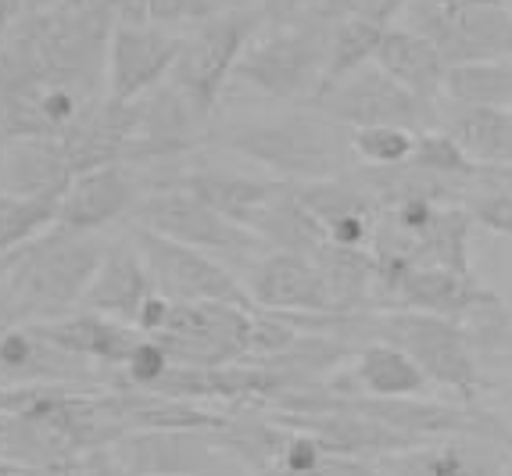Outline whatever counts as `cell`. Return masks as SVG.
<instances>
[{"mask_svg":"<svg viewBox=\"0 0 512 476\" xmlns=\"http://www.w3.org/2000/svg\"><path fill=\"white\" fill-rule=\"evenodd\" d=\"M208 144L276 172L280 183L341 179L355 169L348 129L316 108H291L269 119L230 122L208 133Z\"/></svg>","mask_w":512,"mask_h":476,"instance_id":"obj_1","label":"cell"},{"mask_svg":"<svg viewBox=\"0 0 512 476\" xmlns=\"http://www.w3.org/2000/svg\"><path fill=\"white\" fill-rule=\"evenodd\" d=\"M502 305L505 301L495 290L473 280V272L430 269V265H412V269L398 272L376 294V308H409V312L441 315L452 323H462L470 315H487Z\"/></svg>","mask_w":512,"mask_h":476,"instance_id":"obj_11","label":"cell"},{"mask_svg":"<svg viewBox=\"0 0 512 476\" xmlns=\"http://www.w3.org/2000/svg\"><path fill=\"white\" fill-rule=\"evenodd\" d=\"M133 219H137L133 226L162 233V237L194 247V251L219 258V262L222 258H233V262L248 265V269L269 251L251 230H244V226H237L233 219L219 215L215 208H208L205 201H197V197L183 194V190H172V187L147 190L137 208H133Z\"/></svg>","mask_w":512,"mask_h":476,"instance_id":"obj_7","label":"cell"},{"mask_svg":"<svg viewBox=\"0 0 512 476\" xmlns=\"http://www.w3.org/2000/svg\"><path fill=\"white\" fill-rule=\"evenodd\" d=\"M326 36H330V22H319V18L273 26L269 33H258L251 40L233 79L291 108L316 104L326 72Z\"/></svg>","mask_w":512,"mask_h":476,"instance_id":"obj_4","label":"cell"},{"mask_svg":"<svg viewBox=\"0 0 512 476\" xmlns=\"http://www.w3.org/2000/svg\"><path fill=\"white\" fill-rule=\"evenodd\" d=\"M230 11L226 0H147V22L151 26H201L208 18Z\"/></svg>","mask_w":512,"mask_h":476,"instance_id":"obj_32","label":"cell"},{"mask_svg":"<svg viewBox=\"0 0 512 476\" xmlns=\"http://www.w3.org/2000/svg\"><path fill=\"white\" fill-rule=\"evenodd\" d=\"M69 154L51 136H11L0 144V194L61 197L72 183Z\"/></svg>","mask_w":512,"mask_h":476,"instance_id":"obj_18","label":"cell"},{"mask_svg":"<svg viewBox=\"0 0 512 476\" xmlns=\"http://www.w3.org/2000/svg\"><path fill=\"white\" fill-rule=\"evenodd\" d=\"M312 108L323 111L326 119H333L344 129L398 126L409 129V133H427V129L437 126V104L412 97L376 61L344 76L341 83L326 86Z\"/></svg>","mask_w":512,"mask_h":476,"instance_id":"obj_9","label":"cell"},{"mask_svg":"<svg viewBox=\"0 0 512 476\" xmlns=\"http://www.w3.org/2000/svg\"><path fill=\"white\" fill-rule=\"evenodd\" d=\"M505 8H509V11H512V0H505Z\"/></svg>","mask_w":512,"mask_h":476,"instance_id":"obj_44","label":"cell"},{"mask_svg":"<svg viewBox=\"0 0 512 476\" xmlns=\"http://www.w3.org/2000/svg\"><path fill=\"white\" fill-rule=\"evenodd\" d=\"M251 233L269 251H287V255L312 258L326 244V230L308 215V208L298 201L291 183H280V190L262 204V212L251 222Z\"/></svg>","mask_w":512,"mask_h":476,"instance_id":"obj_24","label":"cell"},{"mask_svg":"<svg viewBox=\"0 0 512 476\" xmlns=\"http://www.w3.org/2000/svg\"><path fill=\"white\" fill-rule=\"evenodd\" d=\"M402 26L427 36L448 68L473 61L512 58V11L495 4H452V0H409Z\"/></svg>","mask_w":512,"mask_h":476,"instance_id":"obj_6","label":"cell"},{"mask_svg":"<svg viewBox=\"0 0 512 476\" xmlns=\"http://www.w3.org/2000/svg\"><path fill=\"white\" fill-rule=\"evenodd\" d=\"M133 247L140 251L147 265V276L154 283V294L176 301V305H201V301H226V305H244L251 308L244 280L230 265H222L219 258L201 255L194 247L176 244V240L162 237V233L133 226L126 233Z\"/></svg>","mask_w":512,"mask_h":476,"instance_id":"obj_8","label":"cell"},{"mask_svg":"<svg viewBox=\"0 0 512 476\" xmlns=\"http://www.w3.org/2000/svg\"><path fill=\"white\" fill-rule=\"evenodd\" d=\"M61 197H11L0 194V255L33 244L58 226Z\"/></svg>","mask_w":512,"mask_h":476,"instance_id":"obj_28","label":"cell"},{"mask_svg":"<svg viewBox=\"0 0 512 476\" xmlns=\"http://www.w3.org/2000/svg\"><path fill=\"white\" fill-rule=\"evenodd\" d=\"M201 476H255V469H248L240 459H233V455L219 451V455L208 462V469Z\"/></svg>","mask_w":512,"mask_h":476,"instance_id":"obj_34","label":"cell"},{"mask_svg":"<svg viewBox=\"0 0 512 476\" xmlns=\"http://www.w3.org/2000/svg\"><path fill=\"white\" fill-rule=\"evenodd\" d=\"M452 4H495V0H452Z\"/></svg>","mask_w":512,"mask_h":476,"instance_id":"obj_40","label":"cell"},{"mask_svg":"<svg viewBox=\"0 0 512 476\" xmlns=\"http://www.w3.org/2000/svg\"><path fill=\"white\" fill-rule=\"evenodd\" d=\"M319 276L326 283V294L333 301V312H373L376 308V258L362 247H337L326 240L316 255Z\"/></svg>","mask_w":512,"mask_h":476,"instance_id":"obj_22","label":"cell"},{"mask_svg":"<svg viewBox=\"0 0 512 476\" xmlns=\"http://www.w3.org/2000/svg\"><path fill=\"white\" fill-rule=\"evenodd\" d=\"M151 298H154V283L147 276L144 258L133 247V240L119 237V240H108V247H104L101 265H97L94 280L86 287L79 308L137 326L140 312H144V305Z\"/></svg>","mask_w":512,"mask_h":476,"instance_id":"obj_17","label":"cell"},{"mask_svg":"<svg viewBox=\"0 0 512 476\" xmlns=\"http://www.w3.org/2000/svg\"><path fill=\"white\" fill-rule=\"evenodd\" d=\"M22 4H26V0H0V43L8 40V33H11V26H15L18 11H22Z\"/></svg>","mask_w":512,"mask_h":476,"instance_id":"obj_36","label":"cell"},{"mask_svg":"<svg viewBox=\"0 0 512 476\" xmlns=\"http://www.w3.org/2000/svg\"><path fill=\"white\" fill-rule=\"evenodd\" d=\"M26 326H33V333H40L51 348L65 351V355L79 358V362H90L97 369H115V376L126 366V358L133 355L140 337H144L137 326L119 323V319H108V315L97 312H83V308Z\"/></svg>","mask_w":512,"mask_h":476,"instance_id":"obj_16","label":"cell"},{"mask_svg":"<svg viewBox=\"0 0 512 476\" xmlns=\"http://www.w3.org/2000/svg\"><path fill=\"white\" fill-rule=\"evenodd\" d=\"M348 144L355 154V165L366 169H391L409 162L416 133L398 126H373V129H348Z\"/></svg>","mask_w":512,"mask_h":476,"instance_id":"obj_29","label":"cell"},{"mask_svg":"<svg viewBox=\"0 0 512 476\" xmlns=\"http://www.w3.org/2000/svg\"><path fill=\"white\" fill-rule=\"evenodd\" d=\"M183 51V36L151 22H115L104 58V97L133 104L165 83Z\"/></svg>","mask_w":512,"mask_h":476,"instance_id":"obj_10","label":"cell"},{"mask_svg":"<svg viewBox=\"0 0 512 476\" xmlns=\"http://www.w3.org/2000/svg\"><path fill=\"white\" fill-rule=\"evenodd\" d=\"M147 194L144 176L133 165H104L72 176L69 190L61 194L58 226L72 233H101L111 222L133 215L140 197Z\"/></svg>","mask_w":512,"mask_h":476,"instance_id":"obj_13","label":"cell"},{"mask_svg":"<svg viewBox=\"0 0 512 476\" xmlns=\"http://www.w3.org/2000/svg\"><path fill=\"white\" fill-rule=\"evenodd\" d=\"M251 308L273 315H337L316 262L308 255L265 251L244 276Z\"/></svg>","mask_w":512,"mask_h":476,"instance_id":"obj_12","label":"cell"},{"mask_svg":"<svg viewBox=\"0 0 512 476\" xmlns=\"http://www.w3.org/2000/svg\"><path fill=\"white\" fill-rule=\"evenodd\" d=\"M409 162L416 169H427L434 176L448 179H473L477 176V165L459 151L452 136L441 133V129H427V133H416V144H412Z\"/></svg>","mask_w":512,"mask_h":476,"instance_id":"obj_30","label":"cell"},{"mask_svg":"<svg viewBox=\"0 0 512 476\" xmlns=\"http://www.w3.org/2000/svg\"><path fill=\"white\" fill-rule=\"evenodd\" d=\"M491 437H495V441L502 444L505 455H509V462H512V426L505 423V419H498V423H495V434H491Z\"/></svg>","mask_w":512,"mask_h":476,"instance_id":"obj_37","label":"cell"},{"mask_svg":"<svg viewBox=\"0 0 512 476\" xmlns=\"http://www.w3.org/2000/svg\"><path fill=\"white\" fill-rule=\"evenodd\" d=\"M459 144L477 169L512 165V111L477 108V104L437 101V126Z\"/></svg>","mask_w":512,"mask_h":476,"instance_id":"obj_20","label":"cell"},{"mask_svg":"<svg viewBox=\"0 0 512 476\" xmlns=\"http://www.w3.org/2000/svg\"><path fill=\"white\" fill-rule=\"evenodd\" d=\"M355 394L369 398H427L430 383L405 351L391 344H362L348 369Z\"/></svg>","mask_w":512,"mask_h":476,"instance_id":"obj_23","label":"cell"},{"mask_svg":"<svg viewBox=\"0 0 512 476\" xmlns=\"http://www.w3.org/2000/svg\"><path fill=\"white\" fill-rule=\"evenodd\" d=\"M40 4H58V0H40Z\"/></svg>","mask_w":512,"mask_h":476,"instance_id":"obj_43","label":"cell"},{"mask_svg":"<svg viewBox=\"0 0 512 476\" xmlns=\"http://www.w3.org/2000/svg\"><path fill=\"white\" fill-rule=\"evenodd\" d=\"M369 476H384V473H380V466H373V473H369Z\"/></svg>","mask_w":512,"mask_h":476,"instance_id":"obj_42","label":"cell"},{"mask_svg":"<svg viewBox=\"0 0 512 476\" xmlns=\"http://www.w3.org/2000/svg\"><path fill=\"white\" fill-rule=\"evenodd\" d=\"M262 26L265 15L258 8H230L201 22L190 36H183V51L176 58L169 83L176 86V94L194 108L201 122L212 119L222 90L233 79L251 40L262 33Z\"/></svg>","mask_w":512,"mask_h":476,"instance_id":"obj_5","label":"cell"},{"mask_svg":"<svg viewBox=\"0 0 512 476\" xmlns=\"http://www.w3.org/2000/svg\"><path fill=\"white\" fill-rule=\"evenodd\" d=\"M291 187H294V194H298V201L308 208V215H312L326 233L348 219H376L373 197L355 183V176L291 183Z\"/></svg>","mask_w":512,"mask_h":476,"instance_id":"obj_25","label":"cell"},{"mask_svg":"<svg viewBox=\"0 0 512 476\" xmlns=\"http://www.w3.org/2000/svg\"><path fill=\"white\" fill-rule=\"evenodd\" d=\"M473 226H484V230L498 233V237H512V194L505 190H470L466 204Z\"/></svg>","mask_w":512,"mask_h":476,"instance_id":"obj_33","label":"cell"},{"mask_svg":"<svg viewBox=\"0 0 512 476\" xmlns=\"http://www.w3.org/2000/svg\"><path fill=\"white\" fill-rule=\"evenodd\" d=\"M409 0H308V15L319 22H344V18H366L376 26H391V18L402 15Z\"/></svg>","mask_w":512,"mask_h":476,"instance_id":"obj_31","label":"cell"},{"mask_svg":"<svg viewBox=\"0 0 512 476\" xmlns=\"http://www.w3.org/2000/svg\"><path fill=\"white\" fill-rule=\"evenodd\" d=\"M384 476H502L505 448L487 434H444L376 459Z\"/></svg>","mask_w":512,"mask_h":476,"instance_id":"obj_15","label":"cell"},{"mask_svg":"<svg viewBox=\"0 0 512 476\" xmlns=\"http://www.w3.org/2000/svg\"><path fill=\"white\" fill-rule=\"evenodd\" d=\"M376 65L419 101H441L448 65L441 61V54L427 36L412 33L405 26H387L384 36H380V47H376Z\"/></svg>","mask_w":512,"mask_h":476,"instance_id":"obj_21","label":"cell"},{"mask_svg":"<svg viewBox=\"0 0 512 476\" xmlns=\"http://www.w3.org/2000/svg\"><path fill=\"white\" fill-rule=\"evenodd\" d=\"M0 330H4V326H0Z\"/></svg>","mask_w":512,"mask_h":476,"instance_id":"obj_46","label":"cell"},{"mask_svg":"<svg viewBox=\"0 0 512 476\" xmlns=\"http://www.w3.org/2000/svg\"><path fill=\"white\" fill-rule=\"evenodd\" d=\"M108 240L101 233L47 230L18 251V262L4 276V315L0 326H22L58 319L79 308L94 280Z\"/></svg>","mask_w":512,"mask_h":476,"instance_id":"obj_2","label":"cell"},{"mask_svg":"<svg viewBox=\"0 0 512 476\" xmlns=\"http://www.w3.org/2000/svg\"><path fill=\"white\" fill-rule=\"evenodd\" d=\"M502 476H512V462H509V466L502 469Z\"/></svg>","mask_w":512,"mask_h":476,"instance_id":"obj_41","label":"cell"},{"mask_svg":"<svg viewBox=\"0 0 512 476\" xmlns=\"http://www.w3.org/2000/svg\"><path fill=\"white\" fill-rule=\"evenodd\" d=\"M18 251H22V247H18ZM18 251H11V255H0V280H4V276L11 272V265L18 262Z\"/></svg>","mask_w":512,"mask_h":476,"instance_id":"obj_39","label":"cell"},{"mask_svg":"<svg viewBox=\"0 0 512 476\" xmlns=\"http://www.w3.org/2000/svg\"><path fill=\"white\" fill-rule=\"evenodd\" d=\"M387 26H376L366 18H344L333 22L330 36H326V72H323V90L333 83H341L344 76L366 68L369 61H376V47ZM319 90V94H323Z\"/></svg>","mask_w":512,"mask_h":476,"instance_id":"obj_27","label":"cell"},{"mask_svg":"<svg viewBox=\"0 0 512 476\" xmlns=\"http://www.w3.org/2000/svg\"><path fill=\"white\" fill-rule=\"evenodd\" d=\"M0 476H33V469L18 466V462H11V459H4V455H0Z\"/></svg>","mask_w":512,"mask_h":476,"instance_id":"obj_38","label":"cell"},{"mask_svg":"<svg viewBox=\"0 0 512 476\" xmlns=\"http://www.w3.org/2000/svg\"><path fill=\"white\" fill-rule=\"evenodd\" d=\"M491 330L498 333V344H502V355H505V362H509V369H512V312H505V308H498V312L491 315Z\"/></svg>","mask_w":512,"mask_h":476,"instance_id":"obj_35","label":"cell"},{"mask_svg":"<svg viewBox=\"0 0 512 476\" xmlns=\"http://www.w3.org/2000/svg\"><path fill=\"white\" fill-rule=\"evenodd\" d=\"M441 101L512 111V58L455 65L444 76Z\"/></svg>","mask_w":512,"mask_h":476,"instance_id":"obj_26","label":"cell"},{"mask_svg":"<svg viewBox=\"0 0 512 476\" xmlns=\"http://www.w3.org/2000/svg\"><path fill=\"white\" fill-rule=\"evenodd\" d=\"M137 330L158 340L176 366H230V362L251 358L255 308L226 305V301L176 305V301L154 294L140 312Z\"/></svg>","mask_w":512,"mask_h":476,"instance_id":"obj_3","label":"cell"},{"mask_svg":"<svg viewBox=\"0 0 512 476\" xmlns=\"http://www.w3.org/2000/svg\"><path fill=\"white\" fill-rule=\"evenodd\" d=\"M108 451L122 476H201L219 444L212 430H137Z\"/></svg>","mask_w":512,"mask_h":476,"instance_id":"obj_14","label":"cell"},{"mask_svg":"<svg viewBox=\"0 0 512 476\" xmlns=\"http://www.w3.org/2000/svg\"><path fill=\"white\" fill-rule=\"evenodd\" d=\"M133 126H137V101L122 104L101 97L69 133L61 136L72 172L79 176V172L104 169V165H126Z\"/></svg>","mask_w":512,"mask_h":476,"instance_id":"obj_19","label":"cell"},{"mask_svg":"<svg viewBox=\"0 0 512 476\" xmlns=\"http://www.w3.org/2000/svg\"><path fill=\"white\" fill-rule=\"evenodd\" d=\"M0 144H4V133H0Z\"/></svg>","mask_w":512,"mask_h":476,"instance_id":"obj_45","label":"cell"}]
</instances>
